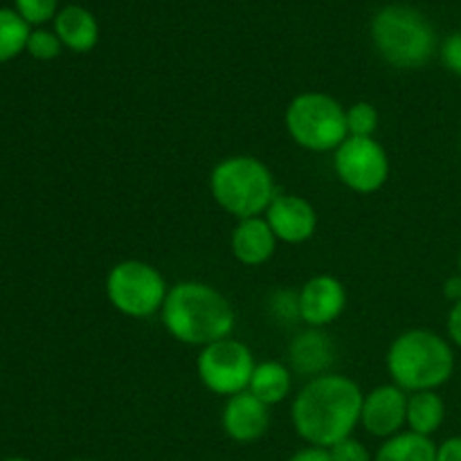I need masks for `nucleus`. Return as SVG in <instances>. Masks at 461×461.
Instances as JSON below:
<instances>
[{
	"instance_id": "16",
	"label": "nucleus",
	"mask_w": 461,
	"mask_h": 461,
	"mask_svg": "<svg viewBox=\"0 0 461 461\" xmlns=\"http://www.w3.org/2000/svg\"><path fill=\"white\" fill-rule=\"evenodd\" d=\"M54 34L72 52H90L99 41V25L88 9L68 5L54 16Z\"/></svg>"
},
{
	"instance_id": "21",
	"label": "nucleus",
	"mask_w": 461,
	"mask_h": 461,
	"mask_svg": "<svg viewBox=\"0 0 461 461\" xmlns=\"http://www.w3.org/2000/svg\"><path fill=\"white\" fill-rule=\"evenodd\" d=\"M349 138H374L378 129V111L369 102H356L345 108Z\"/></svg>"
},
{
	"instance_id": "31",
	"label": "nucleus",
	"mask_w": 461,
	"mask_h": 461,
	"mask_svg": "<svg viewBox=\"0 0 461 461\" xmlns=\"http://www.w3.org/2000/svg\"><path fill=\"white\" fill-rule=\"evenodd\" d=\"M457 273L461 275V250H459V259H457Z\"/></svg>"
},
{
	"instance_id": "7",
	"label": "nucleus",
	"mask_w": 461,
	"mask_h": 461,
	"mask_svg": "<svg viewBox=\"0 0 461 461\" xmlns=\"http://www.w3.org/2000/svg\"><path fill=\"white\" fill-rule=\"evenodd\" d=\"M167 293L169 286L162 273L147 261H120L106 275L108 302L126 318L142 320L160 313Z\"/></svg>"
},
{
	"instance_id": "10",
	"label": "nucleus",
	"mask_w": 461,
	"mask_h": 461,
	"mask_svg": "<svg viewBox=\"0 0 461 461\" xmlns=\"http://www.w3.org/2000/svg\"><path fill=\"white\" fill-rule=\"evenodd\" d=\"M405 417H408V392L396 387L394 383L378 385L365 394L360 426L367 435L376 439H390L403 432Z\"/></svg>"
},
{
	"instance_id": "2",
	"label": "nucleus",
	"mask_w": 461,
	"mask_h": 461,
	"mask_svg": "<svg viewBox=\"0 0 461 461\" xmlns=\"http://www.w3.org/2000/svg\"><path fill=\"white\" fill-rule=\"evenodd\" d=\"M160 318L174 340L201 349L232 336L237 322L228 297L205 282H178L171 286Z\"/></svg>"
},
{
	"instance_id": "13",
	"label": "nucleus",
	"mask_w": 461,
	"mask_h": 461,
	"mask_svg": "<svg viewBox=\"0 0 461 461\" xmlns=\"http://www.w3.org/2000/svg\"><path fill=\"white\" fill-rule=\"evenodd\" d=\"M221 426L225 435L237 444H255L268 432L270 408L246 390L225 401Z\"/></svg>"
},
{
	"instance_id": "12",
	"label": "nucleus",
	"mask_w": 461,
	"mask_h": 461,
	"mask_svg": "<svg viewBox=\"0 0 461 461\" xmlns=\"http://www.w3.org/2000/svg\"><path fill=\"white\" fill-rule=\"evenodd\" d=\"M264 216L277 241L291 246L309 241L318 230V212L304 196L297 194H277Z\"/></svg>"
},
{
	"instance_id": "1",
	"label": "nucleus",
	"mask_w": 461,
	"mask_h": 461,
	"mask_svg": "<svg viewBox=\"0 0 461 461\" xmlns=\"http://www.w3.org/2000/svg\"><path fill=\"white\" fill-rule=\"evenodd\" d=\"M363 399V390L349 376L329 372L311 378L293 399V428L306 446L333 448L358 428Z\"/></svg>"
},
{
	"instance_id": "8",
	"label": "nucleus",
	"mask_w": 461,
	"mask_h": 461,
	"mask_svg": "<svg viewBox=\"0 0 461 461\" xmlns=\"http://www.w3.org/2000/svg\"><path fill=\"white\" fill-rule=\"evenodd\" d=\"M255 367L257 363L250 347L241 340H234L232 336L203 347L196 358V372L203 385L212 394L225 399L248 390Z\"/></svg>"
},
{
	"instance_id": "5",
	"label": "nucleus",
	"mask_w": 461,
	"mask_h": 461,
	"mask_svg": "<svg viewBox=\"0 0 461 461\" xmlns=\"http://www.w3.org/2000/svg\"><path fill=\"white\" fill-rule=\"evenodd\" d=\"M372 41L378 54L399 70H417L437 52L435 27L408 5L383 7L372 21Z\"/></svg>"
},
{
	"instance_id": "30",
	"label": "nucleus",
	"mask_w": 461,
	"mask_h": 461,
	"mask_svg": "<svg viewBox=\"0 0 461 461\" xmlns=\"http://www.w3.org/2000/svg\"><path fill=\"white\" fill-rule=\"evenodd\" d=\"M444 295L446 300L453 302V304H457V302H461V275H453L450 279H446L444 284Z\"/></svg>"
},
{
	"instance_id": "18",
	"label": "nucleus",
	"mask_w": 461,
	"mask_h": 461,
	"mask_svg": "<svg viewBox=\"0 0 461 461\" xmlns=\"http://www.w3.org/2000/svg\"><path fill=\"white\" fill-rule=\"evenodd\" d=\"M446 421V401L437 390L412 392L408 394V417L405 426L410 432L432 437Z\"/></svg>"
},
{
	"instance_id": "26",
	"label": "nucleus",
	"mask_w": 461,
	"mask_h": 461,
	"mask_svg": "<svg viewBox=\"0 0 461 461\" xmlns=\"http://www.w3.org/2000/svg\"><path fill=\"white\" fill-rule=\"evenodd\" d=\"M439 57L446 70L461 77V32H455L441 43Z\"/></svg>"
},
{
	"instance_id": "32",
	"label": "nucleus",
	"mask_w": 461,
	"mask_h": 461,
	"mask_svg": "<svg viewBox=\"0 0 461 461\" xmlns=\"http://www.w3.org/2000/svg\"><path fill=\"white\" fill-rule=\"evenodd\" d=\"M5 461H30V459H23V457H12V459H5Z\"/></svg>"
},
{
	"instance_id": "15",
	"label": "nucleus",
	"mask_w": 461,
	"mask_h": 461,
	"mask_svg": "<svg viewBox=\"0 0 461 461\" xmlns=\"http://www.w3.org/2000/svg\"><path fill=\"white\" fill-rule=\"evenodd\" d=\"M230 248L239 264L255 268V266L266 264L277 250V237L270 230L266 216H252V219L239 221L234 228Z\"/></svg>"
},
{
	"instance_id": "20",
	"label": "nucleus",
	"mask_w": 461,
	"mask_h": 461,
	"mask_svg": "<svg viewBox=\"0 0 461 461\" xmlns=\"http://www.w3.org/2000/svg\"><path fill=\"white\" fill-rule=\"evenodd\" d=\"M30 23L14 9H0V63L9 61L27 48Z\"/></svg>"
},
{
	"instance_id": "9",
	"label": "nucleus",
	"mask_w": 461,
	"mask_h": 461,
	"mask_svg": "<svg viewBox=\"0 0 461 461\" xmlns=\"http://www.w3.org/2000/svg\"><path fill=\"white\" fill-rule=\"evenodd\" d=\"M338 180L356 194H376L390 178V156L374 138H347L333 151Z\"/></svg>"
},
{
	"instance_id": "27",
	"label": "nucleus",
	"mask_w": 461,
	"mask_h": 461,
	"mask_svg": "<svg viewBox=\"0 0 461 461\" xmlns=\"http://www.w3.org/2000/svg\"><path fill=\"white\" fill-rule=\"evenodd\" d=\"M446 333H448L450 345L461 349V302L450 306L448 320H446Z\"/></svg>"
},
{
	"instance_id": "25",
	"label": "nucleus",
	"mask_w": 461,
	"mask_h": 461,
	"mask_svg": "<svg viewBox=\"0 0 461 461\" xmlns=\"http://www.w3.org/2000/svg\"><path fill=\"white\" fill-rule=\"evenodd\" d=\"M329 453H331V461H374V455L369 453L367 446L354 437L329 448Z\"/></svg>"
},
{
	"instance_id": "22",
	"label": "nucleus",
	"mask_w": 461,
	"mask_h": 461,
	"mask_svg": "<svg viewBox=\"0 0 461 461\" xmlns=\"http://www.w3.org/2000/svg\"><path fill=\"white\" fill-rule=\"evenodd\" d=\"M61 41L54 32L48 30H34L27 39V52L34 59H41V61H50V59H57L61 54Z\"/></svg>"
},
{
	"instance_id": "14",
	"label": "nucleus",
	"mask_w": 461,
	"mask_h": 461,
	"mask_svg": "<svg viewBox=\"0 0 461 461\" xmlns=\"http://www.w3.org/2000/svg\"><path fill=\"white\" fill-rule=\"evenodd\" d=\"M333 360H336V345L322 329L309 327L306 331L297 333L288 347V363L293 372L309 376V381L329 374Z\"/></svg>"
},
{
	"instance_id": "23",
	"label": "nucleus",
	"mask_w": 461,
	"mask_h": 461,
	"mask_svg": "<svg viewBox=\"0 0 461 461\" xmlns=\"http://www.w3.org/2000/svg\"><path fill=\"white\" fill-rule=\"evenodd\" d=\"M59 0H16V9L27 23H39L50 21L57 14Z\"/></svg>"
},
{
	"instance_id": "29",
	"label": "nucleus",
	"mask_w": 461,
	"mask_h": 461,
	"mask_svg": "<svg viewBox=\"0 0 461 461\" xmlns=\"http://www.w3.org/2000/svg\"><path fill=\"white\" fill-rule=\"evenodd\" d=\"M288 461H331V453L329 448H318V446H306L293 453Z\"/></svg>"
},
{
	"instance_id": "33",
	"label": "nucleus",
	"mask_w": 461,
	"mask_h": 461,
	"mask_svg": "<svg viewBox=\"0 0 461 461\" xmlns=\"http://www.w3.org/2000/svg\"><path fill=\"white\" fill-rule=\"evenodd\" d=\"M77 461H88V459H77Z\"/></svg>"
},
{
	"instance_id": "6",
	"label": "nucleus",
	"mask_w": 461,
	"mask_h": 461,
	"mask_svg": "<svg viewBox=\"0 0 461 461\" xmlns=\"http://www.w3.org/2000/svg\"><path fill=\"white\" fill-rule=\"evenodd\" d=\"M284 122L293 142L313 153L336 151L349 138L345 106L331 95L313 90L291 99Z\"/></svg>"
},
{
	"instance_id": "17",
	"label": "nucleus",
	"mask_w": 461,
	"mask_h": 461,
	"mask_svg": "<svg viewBox=\"0 0 461 461\" xmlns=\"http://www.w3.org/2000/svg\"><path fill=\"white\" fill-rule=\"evenodd\" d=\"M291 369L284 363H279V360H266V363H257L248 392L270 408V405L282 403L291 394Z\"/></svg>"
},
{
	"instance_id": "24",
	"label": "nucleus",
	"mask_w": 461,
	"mask_h": 461,
	"mask_svg": "<svg viewBox=\"0 0 461 461\" xmlns=\"http://www.w3.org/2000/svg\"><path fill=\"white\" fill-rule=\"evenodd\" d=\"M270 313L279 320L295 322L300 320V293L279 291L270 297Z\"/></svg>"
},
{
	"instance_id": "11",
	"label": "nucleus",
	"mask_w": 461,
	"mask_h": 461,
	"mask_svg": "<svg viewBox=\"0 0 461 461\" xmlns=\"http://www.w3.org/2000/svg\"><path fill=\"white\" fill-rule=\"evenodd\" d=\"M347 309L345 284L333 275H315L300 291V320L306 327L324 329Z\"/></svg>"
},
{
	"instance_id": "4",
	"label": "nucleus",
	"mask_w": 461,
	"mask_h": 461,
	"mask_svg": "<svg viewBox=\"0 0 461 461\" xmlns=\"http://www.w3.org/2000/svg\"><path fill=\"white\" fill-rule=\"evenodd\" d=\"M210 192L216 205L239 221L264 216L279 194L273 171L255 156L223 158L210 174Z\"/></svg>"
},
{
	"instance_id": "28",
	"label": "nucleus",
	"mask_w": 461,
	"mask_h": 461,
	"mask_svg": "<svg viewBox=\"0 0 461 461\" xmlns=\"http://www.w3.org/2000/svg\"><path fill=\"white\" fill-rule=\"evenodd\" d=\"M437 461H461V437H450L437 446Z\"/></svg>"
},
{
	"instance_id": "19",
	"label": "nucleus",
	"mask_w": 461,
	"mask_h": 461,
	"mask_svg": "<svg viewBox=\"0 0 461 461\" xmlns=\"http://www.w3.org/2000/svg\"><path fill=\"white\" fill-rule=\"evenodd\" d=\"M374 461H437V444L432 437L405 430L383 441Z\"/></svg>"
},
{
	"instance_id": "3",
	"label": "nucleus",
	"mask_w": 461,
	"mask_h": 461,
	"mask_svg": "<svg viewBox=\"0 0 461 461\" xmlns=\"http://www.w3.org/2000/svg\"><path fill=\"white\" fill-rule=\"evenodd\" d=\"M392 383L403 392L439 390L453 378L455 349L430 329H410L394 338L385 356Z\"/></svg>"
}]
</instances>
